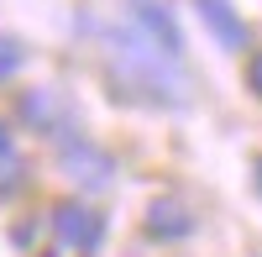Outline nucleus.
Returning a JSON list of instances; mask_svg holds the SVG:
<instances>
[{
    "instance_id": "1",
    "label": "nucleus",
    "mask_w": 262,
    "mask_h": 257,
    "mask_svg": "<svg viewBox=\"0 0 262 257\" xmlns=\"http://www.w3.org/2000/svg\"><path fill=\"white\" fill-rule=\"evenodd\" d=\"M137 27L147 37V48L158 58H179V27H173V16L163 0H137Z\"/></svg>"
},
{
    "instance_id": "2",
    "label": "nucleus",
    "mask_w": 262,
    "mask_h": 257,
    "mask_svg": "<svg viewBox=\"0 0 262 257\" xmlns=\"http://www.w3.org/2000/svg\"><path fill=\"white\" fill-rule=\"evenodd\" d=\"M53 231L69 247H100V237H105V221L95 216V210H84V205H63V210H53Z\"/></svg>"
},
{
    "instance_id": "3",
    "label": "nucleus",
    "mask_w": 262,
    "mask_h": 257,
    "mask_svg": "<svg viewBox=\"0 0 262 257\" xmlns=\"http://www.w3.org/2000/svg\"><path fill=\"white\" fill-rule=\"evenodd\" d=\"M194 16L210 27V37L221 42V48H247V21L236 16L226 0H194Z\"/></svg>"
},
{
    "instance_id": "4",
    "label": "nucleus",
    "mask_w": 262,
    "mask_h": 257,
    "mask_svg": "<svg viewBox=\"0 0 262 257\" xmlns=\"http://www.w3.org/2000/svg\"><path fill=\"white\" fill-rule=\"evenodd\" d=\"M147 231H152V237L179 242V237H189V210L179 200H152L147 205Z\"/></svg>"
},
{
    "instance_id": "5",
    "label": "nucleus",
    "mask_w": 262,
    "mask_h": 257,
    "mask_svg": "<svg viewBox=\"0 0 262 257\" xmlns=\"http://www.w3.org/2000/svg\"><path fill=\"white\" fill-rule=\"evenodd\" d=\"M69 168H74V179L90 184V189H100L105 179H111V158L90 153V147H69Z\"/></svg>"
},
{
    "instance_id": "6",
    "label": "nucleus",
    "mask_w": 262,
    "mask_h": 257,
    "mask_svg": "<svg viewBox=\"0 0 262 257\" xmlns=\"http://www.w3.org/2000/svg\"><path fill=\"white\" fill-rule=\"evenodd\" d=\"M21 63V48H11V42H0V79H6L11 69Z\"/></svg>"
},
{
    "instance_id": "7",
    "label": "nucleus",
    "mask_w": 262,
    "mask_h": 257,
    "mask_svg": "<svg viewBox=\"0 0 262 257\" xmlns=\"http://www.w3.org/2000/svg\"><path fill=\"white\" fill-rule=\"evenodd\" d=\"M247 84H252V90H257V95H262V53H257V58H252V63H247Z\"/></svg>"
},
{
    "instance_id": "8",
    "label": "nucleus",
    "mask_w": 262,
    "mask_h": 257,
    "mask_svg": "<svg viewBox=\"0 0 262 257\" xmlns=\"http://www.w3.org/2000/svg\"><path fill=\"white\" fill-rule=\"evenodd\" d=\"M6 147H11V132H6V121H0V153H6Z\"/></svg>"
},
{
    "instance_id": "9",
    "label": "nucleus",
    "mask_w": 262,
    "mask_h": 257,
    "mask_svg": "<svg viewBox=\"0 0 262 257\" xmlns=\"http://www.w3.org/2000/svg\"><path fill=\"white\" fill-rule=\"evenodd\" d=\"M257 174H262V163H257ZM257 184H262V179H257Z\"/></svg>"
}]
</instances>
